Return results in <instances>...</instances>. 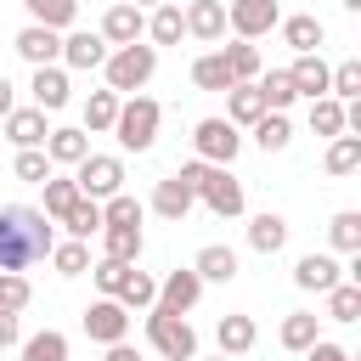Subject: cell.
Masks as SVG:
<instances>
[{
    "label": "cell",
    "instance_id": "cell-1",
    "mask_svg": "<svg viewBox=\"0 0 361 361\" xmlns=\"http://www.w3.org/2000/svg\"><path fill=\"white\" fill-rule=\"evenodd\" d=\"M51 248H56V231H51L45 209H34V203L0 209V271H28V265L51 259Z\"/></svg>",
    "mask_w": 361,
    "mask_h": 361
},
{
    "label": "cell",
    "instance_id": "cell-2",
    "mask_svg": "<svg viewBox=\"0 0 361 361\" xmlns=\"http://www.w3.org/2000/svg\"><path fill=\"white\" fill-rule=\"evenodd\" d=\"M102 73H107V90L135 96V90L158 73V45H147V39H135V45H113L107 62H102Z\"/></svg>",
    "mask_w": 361,
    "mask_h": 361
},
{
    "label": "cell",
    "instance_id": "cell-3",
    "mask_svg": "<svg viewBox=\"0 0 361 361\" xmlns=\"http://www.w3.org/2000/svg\"><path fill=\"white\" fill-rule=\"evenodd\" d=\"M158 124H164V107L152 96H124L118 102V118H113V135L124 152H147L158 141Z\"/></svg>",
    "mask_w": 361,
    "mask_h": 361
},
{
    "label": "cell",
    "instance_id": "cell-4",
    "mask_svg": "<svg viewBox=\"0 0 361 361\" xmlns=\"http://www.w3.org/2000/svg\"><path fill=\"white\" fill-rule=\"evenodd\" d=\"M147 344L164 355V361H197V333L186 316L164 310V305H147Z\"/></svg>",
    "mask_w": 361,
    "mask_h": 361
},
{
    "label": "cell",
    "instance_id": "cell-5",
    "mask_svg": "<svg viewBox=\"0 0 361 361\" xmlns=\"http://www.w3.org/2000/svg\"><path fill=\"white\" fill-rule=\"evenodd\" d=\"M73 186H79V197H113L118 186H124V158H113V152H85L79 164H73Z\"/></svg>",
    "mask_w": 361,
    "mask_h": 361
},
{
    "label": "cell",
    "instance_id": "cell-6",
    "mask_svg": "<svg viewBox=\"0 0 361 361\" xmlns=\"http://www.w3.org/2000/svg\"><path fill=\"white\" fill-rule=\"evenodd\" d=\"M220 220H237L243 214V180L231 175V164H203V175H197V186H192Z\"/></svg>",
    "mask_w": 361,
    "mask_h": 361
},
{
    "label": "cell",
    "instance_id": "cell-7",
    "mask_svg": "<svg viewBox=\"0 0 361 361\" xmlns=\"http://www.w3.org/2000/svg\"><path fill=\"white\" fill-rule=\"evenodd\" d=\"M192 147H197L203 164H231L237 147H243V135H237L231 118H197V124H192Z\"/></svg>",
    "mask_w": 361,
    "mask_h": 361
},
{
    "label": "cell",
    "instance_id": "cell-8",
    "mask_svg": "<svg viewBox=\"0 0 361 361\" xmlns=\"http://www.w3.org/2000/svg\"><path fill=\"white\" fill-rule=\"evenodd\" d=\"M276 23H282L276 0H231V6H226V28H231L237 39H259V34H271Z\"/></svg>",
    "mask_w": 361,
    "mask_h": 361
},
{
    "label": "cell",
    "instance_id": "cell-9",
    "mask_svg": "<svg viewBox=\"0 0 361 361\" xmlns=\"http://www.w3.org/2000/svg\"><path fill=\"white\" fill-rule=\"evenodd\" d=\"M107 45H135V39H147V11L141 6H130V0H113L107 11H102V28H96Z\"/></svg>",
    "mask_w": 361,
    "mask_h": 361
},
{
    "label": "cell",
    "instance_id": "cell-10",
    "mask_svg": "<svg viewBox=\"0 0 361 361\" xmlns=\"http://www.w3.org/2000/svg\"><path fill=\"white\" fill-rule=\"evenodd\" d=\"M85 333H90L96 344H118V338L130 333V310H124L118 299H107V293H102V299L85 310Z\"/></svg>",
    "mask_w": 361,
    "mask_h": 361
},
{
    "label": "cell",
    "instance_id": "cell-11",
    "mask_svg": "<svg viewBox=\"0 0 361 361\" xmlns=\"http://www.w3.org/2000/svg\"><path fill=\"white\" fill-rule=\"evenodd\" d=\"M197 299H203V276H197V271L186 265V271H169V276L158 282V299H152V305H164V310L186 316V310H192Z\"/></svg>",
    "mask_w": 361,
    "mask_h": 361
},
{
    "label": "cell",
    "instance_id": "cell-12",
    "mask_svg": "<svg viewBox=\"0 0 361 361\" xmlns=\"http://www.w3.org/2000/svg\"><path fill=\"white\" fill-rule=\"evenodd\" d=\"M11 45H17V56H23V62H34V68L62 62V34H56V28H45V23H28Z\"/></svg>",
    "mask_w": 361,
    "mask_h": 361
},
{
    "label": "cell",
    "instance_id": "cell-13",
    "mask_svg": "<svg viewBox=\"0 0 361 361\" xmlns=\"http://www.w3.org/2000/svg\"><path fill=\"white\" fill-rule=\"evenodd\" d=\"M0 124H6L0 135H6L11 147H45V135H51V124H45V113H39V107H11Z\"/></svg>",
    "mask_w": 361,
    "mask_h": 361
},
{
    "label": "cell",
    "instance_id": "cell-14",
    "mask_svg": "<svg viewBox=\"0 0 361 361\" xmlns=\"http://www.w3.org/2000/svg\"><path fill=\"white\" fill-rule=\"evenodd\" d=\"M180 17H186V34L192 39H203V45L226 39V0H192Z\"/></svg>",
    "mask_w": 361,
    "mask_h": 361
},
{
    "label": "cell",
    "instance_id": "cell-15",
    "mask_svg": "<svg viewBox=\"0 0 361 361\" xmlns=\"http://www.w3.org/2000/svg\"><path fill=\"white\" fill-rule=\"evenodd\" d=\"M34 107L39 113H62L68 107V68H56V62H45V68H34Z\"/></svg>",
    "mask_w": 361,
    "mask_h": 361
},
{
    "label": "cell",
    "instance_id": "cell-16",
    "mask_svg": "<svg viewBox=\"0 0 361 361\" xmlns=\"http://www.w3.org/2000/svg\"><path fill=\"white\" fill-rule=\"evenodd\" d=\"M192 203H197V192H192V186H186L180 175H164V180L152 186V209H158L164 220H175V226H180V220L192 214Z\"/></svg>",
    "mask_w": 361,
    "mask_h": 361
},
{
    "label": "cell",
    "instance_id": "cell-17",
    "mask_svg": "<svg viewBox=\"0 0 361 361\" xmlns=\"http://www.w3.org/2000/svg\"><path fill=\"white\" fill-rule=\"evenodd\" d=\"M327 73H333V68L322 62V51H299V56H293V68H288L293 90H299V96H310V102H316V96H327Z\"/></svg>",
    "mask_w": 361,
    "mask_h": 361
},
{
    "label": "cell",
    "instance_id": "cell-18",
    "mask_svg": "<svg viewBox=\"0 0 361 361\" xmlns=\"http://www.w3.org/2000/svg\"><path fill=\"white\" fill-rule=\"evenodd\" d=\"M293 282H299L305 293H327L333 282H344V271H338L333 254H305V259L293 265Z\"/></svg>",
    "mask_w": 361,
    "mask_h": 361
},
{
    "label": "cell",
    "instance_id": "cell-19",
    "mask_svg": "<svg viewBox=\"0 0 361 361\" xmlns=\"http://www.w3.org/2000/svg\"><path fill=\"white\" fill-rule=\"evenodd\" d=\"M62 62L90 73V68L107 62V39H102V34H85V28H79V34H62Z\"/></svg>",
    "mask_w": 361,
    "mask_h": 361
},
{
    "label": "cell",
    "instance_id": "cell-20",
    "mask_svg": "<svg viewBox=\"0 0 361 361\" xmlns=\"http://www.w3.org/2000/svg\"><path fill=\"white\" fill-rule=\"evenodd\" d=\"M214 338H220V355H248L254 344H259V327H254V316H220V327H214Z\"/></svg>",
    "mask_w": 361,
    "mask_h": 361
},
{
    "label": "cell",
    "instance_id": "cell-21",
    "mask_svg": "<svg viewBox=\"0 0 361 361\" xmlns=\"http://www.w3.org/2000/svg\"><path fill=\"white\" fill-rule=\"evenodd\" d=\"M192 271H197L203 282H231V276H237V248H226V243H203L197 259H192Z\"/></svg>",
    "mask_w": 361,
    "mask_h": 361
},
{
    "label": "cell",
    "instance_id": "cell-22",
    "mask_svg": "<svg viewBox=\"0 0 361 361\" xmlns=\"http://www.w3.org/2000/svg\"><path fill=\"white\" fill-rule=\"evenodd\" d=\"M254 90H259V102H265V113H288V107L299 102V90H293V79H288V68H271V73H259V79H254Z\"/></svg>",
    "mask_w": 361,
    "mask_h": 361
},
{
    "label": "cell",
    "instance_id": "cell-23",
    "mask_svg": "<svg viewBox=\"0 0 361 361\" xmlns=\"http://www.w3.org/2000/svg\"><path fill=\"white\" fill-rule=\"evenodd\" d=\"M276 28H282V39L293 45V56H299V51H322V39H327V28H322L310 11H299V17H282Z\"/></svg>",
    "mask_w": 361,
    "mask_h": 361
},
{
    "label": "cell",
    "instance_id": "cell-24",
    "mask_svg": "<svg viewBox=\"0 0 361 361\" xmlns=\"http://www.w3.org/2000/svg\"><path fill=\"white\" fill-rule=\"evenodd\" d=\"M192 85H197V90H231L237 79H231V62H226V51H203V56L192 62Z\"/></svg>",
    "mask_w": 361,
    "mask_h": 361
},
{
    "label": "cell",
    "instance_id": "cell-25",
    "mask_svg": "<svg viewBox=\"0 0 361 361\" xmlns=\"http://www.w3.org/2000/svg\"><path fill=\"white\" fill-rule=\"evenodd\" d=\"M282 243H288V220H282V214L265 209V214L248 220V248H254V254H276Z\"/></svg>",
    "mask_w": 361,
    "mask_h": 361
},
{
    "label": "cell",
    "instance_id": "cell-26",
    "mask_svg": "<svg viewBox=\"0 0 361 361\" xmlns=\"http://www.w3.org/2000/svg\"><path fill=\"white\" fill-rule=\"evenodd\" d=\"M180 34H186V17H180V6H175V0L152 6V17H147V39H152V45H175Z\"/></svg>",
    "mask_w": 361,
    "mask_h": 361
},
{
    "label": "cell",
    "instance_id": "cell-27",
    "mask_svg": "<svg viewBox=\"0 0 361 361\" xmlns=\"http://www.w3.org/2000/svg\"><path fill=\"white\" fill-rule=\"evenodd\" d=\"M85 152H90V135H85V130H51V135H45V158H51V164H68V169H73Z\"/></svg>",
    "mask_w": 361,
    "mask_h": 361
},
{
    "label": "cell",
    "instance_id": "cell-28",
    "mask_svg": "<svg viewBox=\"0 0 361 361\" xmlns=\"http://www.w3.org/2000/svg\"><path fill=\"white\" fill-rule=\"evenodd\" d=\"M276 338H282V350H293V355H305L322 333H316V316L310 310H293V316H282V327H276Z\"/></svg>",
    "mask_w": 361,
    "mask_h": 361
},
{
    "label": "cell",
    "instance_id": "cell-29",
    "mask_svg": "<svg viewBox=\"0 0 361 361\" xmlns=\"http://www.w3.org/2000/svg\"><path fill=\"white\" fill-rule=\"evenodd\" d=\"M118 90H90V102H85V135H102V130H113V118H118Z\"/></svg>",
    "mask_w": 361,
    "mask_h": 361
},
{
    "label": "cell",
    "instance_id": "cell-30",
    "mask_svg": "<svg viewBox=\"0 0 361 361\" xmlns=\"http://www.w3.org/2000/svg\"><path fill=\"white\" fill-rule=\"evenodd\" d=\"M113 299H118V305H124V310H147V305H152V299H158V282H152V276H147V271H135V265H130V271H124V282H118V293H113Z\"/></svg>",
    "mask_w": 361,
    "mask_h": 361
},
{
    "label": "cell",
    "instance_id": "cell-31",
    "mask_svg": "<svg viewBox=\"0 0 361 361\" xmlns=\"http://www.w3.org/2000/svg\"><path fill=\"white\" fill-rule=\"evenodd\" d=\"M226 51V62H231V79L237 85H254L265 68H259V51H254V39H231V45H220Z\"/></svg>",
    "mask_w": 361,
    "mask_h": 361
},
{
    "label": "cell",
    "instance_id": "cell-32",
    "mask_svg": "<svg viewBox=\"0 0 361 361\" xmlns=\"http://www.w3.org/2000/svg\"><path fill=\"white\" fill-rule=\"evenodd\" d=\"M248 130H254V141H259L265 152H282V147L293 141V124H288V113H259Z\"/></svg>",
    "mask_w": 361,
    "mask_h": 361
},
{
    "label": "cell",
    "instance_id": "cell-33",
    "mask_svg": "<svg viewBox=\"0 0 361 361\" xmlns=\"http://www.w3.org/2000/svg\"><path fill=\"white\" fill-rule=\"evenodd\" d=\"M322 164H327V175H355L361 169V135H333Z\"/></svg>",
    "mask_w": 361,
    "mask_h": 361
},
{
    "label": "cell",
    "instance_id": "cell-34",
    "mask_svg": "<svg viewBox=\"0 0 361 361\" xmlns=\"http://www.w3.org/2000/svg\"><path fill=\"white\" fill-rule=\"evenodd\" d=\"M327 243H333L338 254H361V214H355V209H338V214L327 220Z\"/></svg>",
    "mask_w": 361,
    "mask_h": 361
},
{
    "label": "cell",
    "instance_id": "cell-35",
    "mask_svg": "<svg viewBox=\"0 0 361 361\" xmlns=\"http://www.w3.org/2000/svg\"><path fill=\"white\" fill-rule=\"evenodd\" d=\"M259 113H265V102H259L254 85H231V90H226V118H231V124H254Z\"/></svg>",
    "mask_w": 361,
    "mask_h": 361
},
{
    "label": "cell",
    "instance_id": "cell-36",
    "mask_svg": "<svg viewBox=\"0 0 361 361\" xmlns=\"http://www.w3.org/2000/svg\"><path fill=\"white\" fill-rule=\"evenodd\" d=\"M310 130L327 135V141L344 135V102H338V96H316V102H310Z\"/></svg>",
    "mask_w": 361,
    "mask_h": 361
},
{
    "label": "cell",
    "instance_id": "cell-37",
    "mask_svg": "<svg viewBox=\"0 0 361 361\" xmlns=\"http://www.w3.org/2000/svg\"><path fill=\"white\" fill-rule=\"evenodd\" d=\"M39 186H45V203H39V209H45L51 220H62V214L73 209V197H79V186H73V175H45Z\"/></svg>",
    "mask_w": 361,
    "mask_h": 361
},
{
    "label": "cell",
    "instance_id": "cell-38",
    "mask_svg": "<svg viewBox=\"0 0 361 361\" xmlns=\"http://www.w3.org/2000/svg\"><path fill=\"white\" fill-rule=\"evenodd\" d=\"M62 226H68V237H90V231H102V203L96 197H73V209L62 214Z\"/></svg>",
    "mask_w": 361,
    "mask_h": 361
},
{
    "label": "cell",
    "instance_id": "cell-39",
    "mask_svg": "<svg viewBox=\"0 0 361 361\" xmlns=\"http://www.w3.org/2000/svg\"><path fill=\"white\" fill-rule=\"evenodd\" d=\"M102 237H107V259H124V265L141 259V226H102Z\"/></svg>",
    "mask_w": 361,
    "mask_h": 361
},
{
    "label": "cell",
    "instance_id": "cell-40",
    "mask_svg": "<svg viewBox=\"0 0 361 361\" xmlns=\"http://www.w3.org/2000/svg\"><path fill=\"white\" fill-rule=\"evenodd\" d=\"M327 316L333 322H361V282H333L327 288Z\"/></svg>",
    "mask_w": 361,
    "mask_h": 361
},
{
    "label": "cell",
    "instance_id": "cell-41",
    "mask_svg": "<svg viewBox=\"0 0 361 361\" xmlns=\"http://www.w3.org/2000/svg\"><path fill=\"white\" fill-rule=\"evenodd\" d=\"M23 361H68V333L45 327V333L23 338Z\"/></svg>",
    "mask_w": 361,
    "mask_h": 361
},
{
    "label": "cell",
    "instance_id": "cell-42",
    "mask_svg": "<svg viewBox=\"0 0 361 361\" xmlns=\"http://www.w3.org/2000/svg\"><path fill=\"white\" fill-rule=\"evenodd\" d=\"M23 6H28L34 23H45V28H56V34L79 17V0H23Z\"/></svg>",
    "mask_w": 361,
    "mask_h": 361
},
{
    "label": "cell",
    "instance_id": "cell-43",
    "mask_svg": "<svg viewBox=\"0 0 361 361\" xmlns=\"http://www.w3.org/2000/svg\"><path fill=\"white\" fill-rule=\"evenodd\" d=\"M51 265H56L62 276H85V271H90V248H85L79 237H68V243L51 248Z\"/></svg>",
    "mask_w": 361,
    "mask_h": 361
},
{
    "label": "cell",
    "instance_id": "cell-44",
    "mask_svg": "<svg viewBox=\"0 0 361 361\" xmlns=\"http://www.w3.org/2000/svg\"><path fill=\"white\" fill-rule=\"evenodd\" d=\"M327 96H338V102H355V96H361V62H355V56L327 73Z\"/></svg>",
    "mask_w": 361,
    "mask_h": 361
},
{
    "label": "cell",
    "instance_id": "cell-45",
    "mask_svg": "<svg viewBox=\"0 0 361 361\" xmlns=\"http://www.w3.org/2000/svg\"><path fill=\"white\" fill-rule=\"evenodd\" d=\"M102 226H141V203H135L130 192L102 197Z\"/></svg>",
    "mask_w": 361,
    "mask_h": 361
},
{
    "label": "cell",
    "instance_id": "cell-46",
    "mask_svg": "<svg viewBox=\"0 0 361 361\" xmlns=\"http://www.w3.org/2000/svg\"><path fill=\"white\" fill-rule=\"evenodd\" d=\"M28 299H34L28 276L23 271H0V310H28Z\"/></svg>",
    "mask_w": 361,
    "mask_h": 361
},
{
    "label": "cell",
    "instance_id": "cell-47",
    "mask_svg": "<svg viewBox=\"0 0 361 361\" xmlns=\"http://www.w3.org/2000/svg\"><path fill=\"white\" fill-rule=\"evenodd\" d=\"M11 169H17V180H34L39 186L51 175V158H45V147H17V164Z\"/></svg>",
    "mask_w": 361,
    "mask_h": 361
},
{
    "label": "cell",
    "instance_id": "cell-48",
    "mask_svg": "<svg viewBox=\"0 0 361 361\" xmlns=\"http://www.w3.org/2000/svg\"><path fill=\"white\" fill-rule=\"evenodd\" d=\"M124 271H130V265H124V259H102V265H96V271H90V276H96V288H102V293H107V299H113V293H118V282H124Z\"/></svg>",
    "mask_w": 361,
    "mask_h": 361
},
{
    "label": "cell",
    "instance_id": "cell-49",
    "mask_svg": "<svg viewBox=\"0 0 361 361\" xmlns=\"http://www.w3.org/2000/svg\"><path fill=\"white\" fill-rule=\"evenodd\" d=\"M305 361H350V350H344V344H333V338H316V344L305 350Z\"/></svg>",
    "mask_w": 361,
    "mask_h": 361
},
{
    "label": "cell",
    "instance_id": "cell-50",
    "mask_svg": "<svg viewBox=\"0 0 361 361\" xmlns=\"http://www.w3.org/2000/svg\"><path fill=\"white\" fill-rule=\"evenodd\" d=\"M23 344V327H17V310H0V350Z\"/></svg>",
    "mask_w": 361,
    "mask_h": 361
},
{
    "label": "cell",
    "instance_id": "cell-51",
    "mask_svg": "<svg viewBox=\"0 0 361 361\" xmlns=\"http://www.w3.org/2000/svg\"><path fill=\"white\" fill-rule=\"evenodd\" d=\"M11 107H17V90H11V79H6V73H0V118H6V113H11Z\"/></svg>",
    "mask_w": 361,
    "mask_h": 361
},
{
    "label": "cell",
    "instance_id": "cell-52",
    "mask_svg": "<svg viewBox=\"0 0 361 361\" xmlns=\"http://www.w3.org/2000/svg\"><path fill=\"white\" fill-rule=\"evenodd\" d=\"M107 361H141V355H135V350L118 338V344H107Z\"/></svg>",
    "mask_w": 361,
    "mask_h": 361
},
{
    "label": "cell",
    "instance_id": "cell-53",
    "mask_svg": "<svg viewBox=\"0 0 361 361\" xmlns=\"http://www.w3.org/2000/svg\"><path fill=\"white\" fill-rule=\"evenodd\" d=\"M130 6H141V11H147V6H164V0H130Z\"/></svg>",
    "mask_w": 361,
    "mask_h": 361
},
{
    "label": "cell",
    "instance_id": "cell-54",
    "mask_svg": "<svg viewBox=\"0 0 361 361\" xmlns=\"http://www.w3.org/2000/svg\"><path fill=\"white\" fill-rule=\"evenodd\" d=\"M344 6H350V11H361V0H344Z\"/></svg>",
    "mask_w": 361,
    "mask_h": 361
},
{
    "label": "cell",
    "instance_id": "cell-55",
    "mask_svg": "<svg viewBox=\"0 0 361 361\" xmlns=\"http://www.w3.org/2000/svg\"><path fill=\"white\" fill-rule=\"evenodd\" d=\"M220 361H231V355H220Z\"/></svg>",
    "mask_w": 361,
    "mask_h": 361
}]
</instances>
